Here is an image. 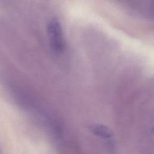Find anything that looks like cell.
I'll return each mask as SVG.
<instances>
[{
	"label": "cell",
	"instance_id": "6da1fadb",
	"mask_svg": "<svg viewBox=\"0 0 154 154\" xmlns=\"http://www.w3.org/2000/svg\"><path fill=\"white\" fill-rule=\"evenodd\" d=\"M46 32L51 49L55 53H62L66 48V42L61 24L58 19L52 18L48 22Z\"/></svg>",
	"mask_w": 154,
	"mask_h": 154
},
{
	"label": "cell",
	"instance_id": "7a4b0ae2",
	"mask_svg": "<svg viewBox=\"0 0 154 154\" xmlns=\"http://www.w3.org/2000/svg\"><path fill=\"white\" fill-rule=\"evenodd\" d=\"M88 129L93 134L100 138L107 140L114 138L113 131L106 125L100 123H94L88 125Z\"/></svg>",
	"mask_w": 154,
	"mask_h": 154
}]
</instances>
